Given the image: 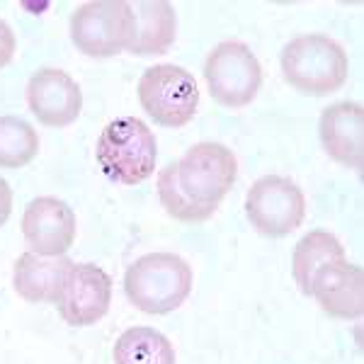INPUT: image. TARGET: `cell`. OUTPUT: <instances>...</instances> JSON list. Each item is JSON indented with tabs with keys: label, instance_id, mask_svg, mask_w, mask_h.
<instances>
[{
	"label": "cell",
	"instance_id": "cell-1",
	"mask_svg": "<svg viewBox=\"0 0 364 364\" xmlns=\"http://www.w3.org/2000/svg\"><path fill=\"white\" fill-rule=\"evenodd\" d=\"M238 175V161L224 144L204 141L158 175V199L173 219L207 221L219 209Z\"/></svg>",
	"mask_w": 364,
	"mask_h": 364
},
{
	"label": "cell",
	"instance_id": "cell-2",
	"mask_svg": "<svg viewBox=\"0 0 364 364\" xmlns=\"http://www.w3.org/2000/svg\"><path fill=\"white\" fill-rule=\"evenodd\" d=\"M282 73L304 95H331L348 80V54L328 34H301L282 49Z\"/></svg>",
	"mask_w": 364,
	"mask_h": 364
},
{
	"label": "cell",
	"instance_id": "cell-3",
	"mask_svg": "<svg viewBox=\"0 0 364 364\" xmlns=\"http://www.w3.org/2000/svg\"><path fill=\"white\" fill-rule=\"evenodd\" d=\"M124 291L129 301L144 314H170L190 296L192 267L173 252H149L127 269Z\"/></svg>",
	"mask_w": 364,
	"mask_h": 364
},
{
	"label": "cell",
	"instance_id": "cell-4",
	"mask_svg": "<svg viewBox=\"0 0 364 364\" xmlns=\"http://www.w3.org/2000/svg\"><path fill=\"white\" fill-rule=\"evenodd\" d=\"M95 156L109 180L119 185H139L156 170V136L139 117H119L102 129Z\"/></svg>",
	"mask_w": 364,
	"mask_h": 364
},
{
	"label": "cell",
	"instance_id": "cell-5",
	"mask_svg": "<svg viewBox=\"0 0 364 364\" xmlns=\"http://www.w3.org/2000/svg\"><path fill=\"white\" fill-rule=\"evenodd\" d=\"M139 102L161 127L180 129L190 124L199 107V87L190 70L158 63L144 70L139 80Z\"/></svg>",
	"mask_w": 364,
	"mask_h": 364
},
{
	"label": "cell",
	"instance_id": "cell-6",
	"mask_svg": "<svg viewBox=\"0 0 364 364\" xmlns=\"http://www.w3.org/2000/svg\"><path fill=\"white\" fill-rule=\"evenodd\" d=\"M134 37V5L124 0L85 3L70 17V39L80 54L112 58L127 49Z\"/></svg>",
	"mask_w": 364,
	"mask_h": 364
},
{
	"label": "cell",
	"instance_id": "cell-7",
	"mask_svg": "<svg viewBox=\"0 0 364 364\" xmlns=\"http://www.w3.org/2000/svg\"><path fill=\"white\" fill-rule=\"evenodd\" d=\"M204 80L211 97L224 107H245L257 97L262 85V66L243 42H221L209 51Z\"/></svg>",
	"mask_w": 364,
	"mask_h": 364
},
{
	"label": "cell",
	"instance_id": "cell-8",
	"mask_svg": "<svg viewBox=\"0 0 364 364\" xmlns=\"http://www.w3.org/2000/svg\"><path fill=\"white\" fill-rule=\"evenodd\" d=\"M245 216L257 233L269 238L289 236L306 216V197L301 187L282 175H265L248 190Z\"/></svg>",
	"mask_w": 364,
	"mask_h": 364
},
{
	"label": "cell",
	"instance_id": "cell-9",
	"mask_svg": "<svg viewBox=\"0 0 364 364\" xmlns=\"http://www.w3.org/2000/svg\"><path fill=\"white\" fill-rule=\"evenodd\" d=\"M112 304V279L102 267L90 262H73L61 299L56 301L61 318L73 328L92 326L109 311Z\"/></svg>",
	"mask_w": 364,
	"mask_h": 364
},
{
	"label": "cell",
	"instance_id": "cell-10",
	"mask_svg": "<svg viewBox=\"0 0 364 364\" xmlns=\"http://www.w3.org/2000/svg\"><path fill=\"white\" fill-rule=\"evenodd\" d=\"M29 112L44 127H68L83 109V92L61 68H39L27 83Z\"/></svg>",
	"mask_w": 364,
	"mask_h": 364
},
{
	"label": "cell",
	"instance_id": "cell-11",
	"mask_svg": "<svg viewBox=\"0 0 364 364\" xmlns=\"http://www.w3.org/2000/svg\"><path fill=\"white\" fill-rule=\"evenodd\" d=\"M22 236L37 255H66L75 240V214L56 197H37L22 214Z\"/></svg>",
	"mask_w": 364,
	"mask_h": 364
},
{
	"label": "cell",
	"instance_id": "cell-12",
	"mask_svg": "<svg viewBox=\"0 0 364 364\" xmlns=\"http://www.w3.org/2000/svg\"><path fill=\"white\" fill-rule=\"evenodd\" d=\"M311 296L333 318H360L364 311V272L348 260L328 262L311 284Z\"/></svg>",
	"mask_w": 364,
	"mask_h": 364
},
{
	"label": "cell",
	"instance_id": "cell-13",
	"mask_svg": "<svg viewBox=\"0 0 364 364\" xmlns=\"http://www.w3.org/2000/svg\"><path fill=\"white\" fill-rule=\"evenodd\" d=\"M321 141L326 154L340 166L362 170L364 107L360 102H336L321 114Z\"/></svg>",
	"mask_w": 364,
	"mask_h": 364
},
{
	"label": "cell",
	"instance_id": "cell-14",
	"mask_svg": "<svg viewBox=\"0 0 364 364\" xmlns=\"http://www.w3.org/2000/svg\"><path fill=\"white\" fill-rule=\"evenodd\" d=\"M70 267H73V260L66 255L46 257L32 250L22 252L13 272L15 291L29 304H56L61 299Z\"/></svg>",
	"mask_w": 364,
	"mask_h": 364
},
{
	"label": "cell",
	"instance_id": "cell-15",
	"mask_svg": "<svg viewBox=\"0 0 364 364\" xmlns=\"http://www.w3.org/2000/svg\"><path fill=\"white\" fill-rule=\"evenodd\" d=\"M175 10L166 0L139 3L134 8V37L127 51L136 56H161L168 54L175 44Z\"/></svg>",
	"mask_w": 364,
	"mask_h": 364
},
{
	"label": "cell",
	"instance_id": "cell-16",
	"mask_svg": "<svg viewBox=\"0 0 364 364\" xmlns=\"http://www.w3.org/2000/svg\"><path fill=\"white\" fill-rule=\"evenodd\" d=\"M345 260L343 243L328 231H311L296 243L294 255H291V272H294L296 287L306 296H311V284L321 267L328 262Z\"/></svg>",
	"mask_w": 364,
	"mask_h": 364
},
{
	"label": "cell",
	"instance_id": "cell-17",
	"mask_svg": "<svg viewBox=\"0 0 364 364\" xmlns=\"http://www.w3.org/2000/svg\"><path fill=\"white\" fill-rule=\"evenodd\" d=\"M114 364H175V348L163 333L136 326L117 338Z\"/></svg>",
	"mask_w": 364,
	"mask_h": 364
},
{
	"label": "cell",
	"instance_id": "cell-18",
	"mask_svg": "<svg viewBox=\"0 0 364 364\" xmlns=\"http://www.w3.org/2000/svg\"><path fill=\"white\" fill-rule=\"evenodd\" d=\"M39 154V134L20 117H0V168H22Z\"/></svg>",
	"mask_w": 364,
	"mask_h": 364
},
{
	"label": "cell",
	"instance_id": "cell-19",
	"mask_svg": "<svg viewBox=\"0 0 364 364\" xmlns=\"http://www.w3.org/2000/svg\"><path fill=\"white\" fill-rule=\"evenodd\" d=\"M15 49H17V42H15V34L10 29L8 22L0 20V68L8 66L15 56Z\"/></svg>",
	"mask_w": 364,
	"mask_h": 364
},
{
	"label": "cell",
	"instance_id": "cell-20",
	"mask_svg": "<svg viewBox=\"0 0 364 364\" xmlns=\"http://www.w3.org/2000/svg\"><path fill=\"white\" fill-rule=\"evenodd\" d=\"M10 211H13V190L10 185L0 178V226L10 219Z\"/></svg>",
	"mask_w": 364,
	"mask_h": 364
}]
</instances>
